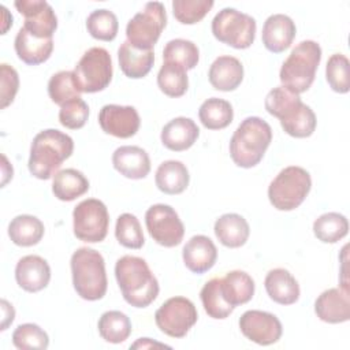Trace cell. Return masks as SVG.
I'll list each match as a JSON object with an SVG mask.
<instances>
[{"mask_svg": "<svg viewBox=\"0 0 350 350\" xmlns=\"http://www.w3.org/2000/svg\"><path fill=\"white\" fill-rule=\"evenodd\" d=\"M118 59L122 72L129 78L138 79L144 78L152 70L154 52L153 49H137L129 41H124L118 49Z\"/></svg>", "mask_w": 350, "mask_h": 350, "instance_id": "obj_26", "label": "cell"}, {"mask_svg": "<svg viewBox=\"0 0 350 350\" xmlns=\"http://www.w3.org/2000/svg\"><path fill=\"white\" fill-rule=\"evenodd\" d=\"M272 141L271 126L258 116H249L241 122L230 139V156L242 168L257 165Z\"/></svg>", "mask_w": 350, "mask_h": 350, "instance_id": "obj_4", "label": "cell"}, {"mask_svg": "<svg viewBox=\"0 0 350 350\" xmlns=\"http://www.w3.org/2000/svg\"><path fill=\"white\" fill-rule=\"evenodd\" d=\"M1 312H3V319H1V331L7 329V327L14 321L15 317V310L12 305L8 304V301L1 299Z\"/></svg>", "mask_w": 350, "mask_h": 350, "instance_id": "obj_46", "label": "cell"}, {"mask_svg": "<svg viewBox=\"0 0 350 350\" xmlns=\"http://www.w3.org/2000/svg\"><path fill=\"white\" fill-rule=\"evenodd\" d=\"M44 223L31 215H18L8 224V237L23 247L37 245L44 237Z\"/></svg>", "mask_w": 350, "mask_h": 350, "instance_id": "obj_31", "label": "cell"}, {"mask_svg": "<svg viewBox=\"0 0 350 350\" xmlns=\"http://www.w3.org/2000/svg\"><path fill=\"white\" fill-rule=\"evenodd\" d=\"M312 187L309 172L298 165L283 168L269 183L268 198L278 211H293L298 208Z\"/></svg>", "mask_w": 350, "mask_h": 350, "instance_id": "obj_7", "label": "cell"}, {"mask_svg": "<svg viewBox=\"0 0 350 350\" xmlns=\"http://www.w3.org/2000/svg\"><path fill=\"white\" fill-rule=\"evenodd\" d=\"M12 343L21 350H44L49 345V338L40 325L25 323L12 332Z\"/></svg>", "mask_w": 350, "mask_h": 350, "instance_id": "obj_41", "label": "cell"}, {"mask_svg": "<svg viewBox=\"0 0 350 350\" xmlns=\"http://www.w3.org/2000/svg\"><path fill=\"white\" fill-rule=\"evenodd\" d=\"M86 29L96 40L112 41L116 37L119 29L118 18L109 10H94L86 19Z\"/></svg>", "mask_w": 350, "mask_h": 350, "instance_id": "obj_38", "label": "cell"}, {"mask_svg": "<svg viewBox=\"0 0 350 350\" xmlns=\"http://www.w3.org/2000/svg\"><path fill=\"white\" fill-rule=\"evenodd\" d=\"M72 284L77 294L86 301L101 299L107 293V272L103 256L90 247H79L71 256Z\"/></svg>", "mask_w": 350, "mask_h": 350, "instance_id": "obj_5", "label": "cell"}, {"mask_svg": "<svg viewBox=\"0 0 350 350\" xmlns=\"http://www.w3.org/2000/svg\"><path fill=\"white\" fill-rule=\"evenodd\" d=\"M264 286L269 298L276 304L291 305L299 298V284L284 268L271 269L265 276Z\"/></svg>", "mask_w": 350, "mask_h": 350, "instance_id": "obj_25", "label": "cell"}, {"mask_svg": "<svg viewBox=\"0 0 350 350\" xmlns=\"http://www.w3.org/2000/svg\"><path fill=\"white\" fill-rule=\"evenodd\" d=\"M15 8L25 16L23 27L38 38H52L57 29L53 8L44 0H18Z\"/></svg>", "mask_w": 350, "mask_h": 350, "instance_id": "obj_15", "label": "cell"}, {"mask_svg": "<svg viewBox=\"0 0 350 350\" xmlns=\"http://www.w3.org/2000/svg\"><path fill=\"white\" fill-rule=\"evenodd\" d=\"M190 175L186 165L178 160L161 163L156 171L154 182L160 191L165 194H180L189 186Z\"/></svg>", "mask_w": 350, "mask_h": 350, "instance_id": "obj_28", "label": "cell"}, {"mask_svg": "<svg viewBox=\"0 0 350 350\" xmlns=\"http://www.w3.org/2000/svg\"><path fill=\"white\" fill-rule=\"evenodd\" d=\"M321 60V48L316 41L306 40L295 45L282 64L279 78L282 86L293 93L306 92L316 77Z\"/></svg>", "mask_w": 350, "mask_h": 350, "instance_id": "obj_6", "label": "cell"}, {"mask_svg": "<svg viewBox=\"0 0 350 350\" xmlns=\"http://www.w3.org/2000/svg\"><path fill=\"white\" fill-rule=\"evenodd\" d=\"M115 237L118 242L127 249H141L145 243L139 220L131 213H122L118 217Z\"/></svg>", "mask_w": 350, "mask_h": 350, "instance_id": "obj_40", "label": "cell"}, {"mask_svg": "<svg viewBox=\"0 0 350 350\" xmlns=\"http://www.w3.org/2000/svg\"><path fill=\"white\" fill-rule=\"evenodd\" d=\"M14 46L18 57L23 63L29 66H37L51 57L53 51V40L34 37L25 27H21L16 33Z\"/></svg>", "mask_w": 350, "mask_h": 350, "instance_id": "obj_23", "label": "cell"}, {"mask_svg": "<svg viewBox=\"0 0 350 350\" xmlns=\"http://www.w3.org/2000/svg\"><path fill=\"white\" fill-rule=\"evenodd\" d=\"M265 109L280 120L283 130L295 138L310 137L316 129V115L312 108L302 103L299 94L278 86L265 97Z\"/></svg>", "mask_w": 350, "mask_h": 350, "instance_id": "obj_1", "label": "cell"}, {"mask_svg": "<svg viewBox=\"0 0 350 350\" xmlns=\"http://www.w3.org/2000/svg\"><path fill=\"white\" fill-rule=\"evenodd\" d=\"M88 190L89 180L81 171L75 168H66L57 171L53 176L52 191L55 197L60 201H72L83 196Z\"/></svg>", "mask_w": 350, "mask_h": 350, "instance_id": "obj_30", "label": "cell"}, {"mask_svg": "<svg viewBox=\"0 0 350 350\" xmlns=\"http://www.w3.org/2000/svg\"><path fill=\"white\" fill-rule=\"evenodd\" d=\"M349 59L342 53H334L325 67V78L331 89L336 93H347L350 89Z\"/></svg>", "mask_w": 350, "mask_h": 350, "instance_id": "obj_42", "label": "cell"}, {"mask_svg": "<svg viewBox=\"0 0 350 350\" xmlns=\"http://www.w3.org/2000/svg\"><path fill=\"white\" fill-rule=\"evenodd\" d=\"M187 70L180 64L164 62L159 74H157V85L160 90L168 97H180L186 93L189 88Z\"/></svg>", "mask_w": 350, "mask_h": 350, "instance_id": "obj_35", "label": "cell"}, {"mask_svg": "<svg viewBox=\"0 0 350 350\" xmlns=\"http://www.w3.org/2000/svg\"><path fill=\"white\" fill-rule=\"evenodd\" d=\"M98 124L107 134L118 138H130L137 134L141 119L131 105L107 104L100 109Z\"/></svg>", "mask_w": 350, "mask_h": 350, "instance_id": "obj_16", "label": "cell"}, {"mask_svg": "<svg viewBox=\"0 0 350 350\" xmlns=\"http://www.w3.org/2000/svg\"><path fill=\"white\" fill-rule=\"evenodd\" d=\"M182 257L189 271L201 275L215 265L217 249L211 238L205 235H194L183 246Z\"/></svg>", "mask_w": 350, "mask_h": 350, "instance_id": "obj_20", "label": "cell"}, {"mask_svg": "<svg viewBox=\"0 0 350 350\" xmlns=\"http://www.w3.org/2000/svg\"><path fill=\"white\" fill-rule=\"evenodd\" d=\"M164 62L180 64L186 70H193L200 59V51L193 41L175 38L165 44L163 51Z\"/></svg>", "mask_w": 350, "mask_h": 350, "instance_id": "obj_37", "label": "cell"}, {"mask_svg": "<svg viewBox=\"0 0 350 350\" xmlns=\"http://www.w3.org/2000/svg\"><path fill=\"white\" fill-rule=\"evenodd\" d=\"M109 215L103 201L88 198L81 201L72 212L74 235L83 242L97 243L105 239Z\"/></svg>", "mask_w": 350, "mask_h": 350, "instance_id": "obj_11", "label": "cell"}, {"mask_svg": "<svg viewBox=\"0 0 350 350\" xmlns=\"http://www.w3.org/2000/svg\"><path fill=\"white\" fill-rule=\"evenodd\" d=\"M15 279L19 287L23 288L25 291H41L48 286L51 280L49 264L40 256H25L16 262Z\"/></svg>", "mask_w": 350, "mask_h": 350, "instance_id": "obj_18", "label": "cell"}, {"mask_svg": "<svg viewBox=\"0 0 350 350\" xmlns=\"http://www.w3.org/2000/svg\"><path fill=\"white\" fill-rule=\"evenodd\" d=\"M198 118L208 130H221L232 122L234 111L227 100L211 97L201 104Z\"/></svg>", "mask_w": 350, "mask_h": 350, "instance_id": "obj_32", "label": "cell"}, {"mask_svg": "<svg viewBox=\"0 0 350 350\" xmlns=\"http://www.w3.org/2000/svg\"><path fill=\"white\" fill-rule=\"evenodd\" d=\"M115 278L124 301L134 308H146L159 295V282L141 257H120L115 265Z\"/></svg>", "mask_w": 350, "mask_h": 350, "instance_id": "obj_2", "label": "cell"}, {"mask_svg": "<svg viewBox=\"0 0 350 350\" xmlns=\"http://www.w3.org/2000/svg\"><path fill=\"white\" fill-rule=\"evenodd\" d=\"M72 75L81 93L104 90L112 79V59L109 52L101 46L88 49L77 63Z\"/></svg>", "mask_w": 350, "mask_h": 350, "instance_id": "obj_8", "label": "cell"}, {"mask_svg": "<svg viewBox=\"0 0 350 350\" xmlns=\"http://www.w3.org/2000/svg\"><path fill=\"white\" fill-rule=\"evenodd\" d=\"M314 237L324 243H335L349 232L346 216L338 212H328L319 216L313 223Z\"/></svg>", "mask_w": 350, "mask_h": 350, "instance_id": "obj_34", "label": "cell"}, {"mask_svg": "<svg viewBox=\"0 0 350 350\" xmlns=\"http://www.w3.org/2000/svg\"><path fill=\"white\" fill-rule=\"evenodd\" d=\"M200 135V129L190 118L179 116L170 120L161 130V144L174 152H182L193 146Z\"/></svg>", "mask_w": 350, "mask_h": 350, "instance_id": "obj_22", "label": "cell"}, {"mask_svg": "<svg viewBox=\"0 0 350 350\" xmlns=\"http://www.w3.org/2000/svg\"><path fill=\"white\" fill-rule=\"evenodd\" d=\"M0 75H1V104L0 108H7L15 98V94L19 88V77L14 67L3 63L0 66Z\"/></svg>", "mask_w": 350, "mask_h": 350, "instance_id": "obj_45", "label": "cell"}, {"mask_svg": "<svg viewBox=\"0 0 350 350\" xmlns=\"http://www.w3.org/2000/svg\"><path fill=\"white\" fill-rule=\"evenodd\" d=\"M48 94L59 107L71 100L79 98L81 92L77 88L72 71H59L53 74L48 82Z\"/></svg>", "mask_w": 350, "mask_h": 350, "instance_id": "obj_39", "label": "cell"}, {"mask_svg": "<svg viewBox=\"0 0 350 350\" xmlns=\"http://www.w3.org/2000/svg\"><path fill=\"white\" fill-rule=\"evenodd\" d=\"M314 312L321 321L329 324L347 321L350 319L349 287L340 286L323 291L314 302Z\"/></svg>", "mask_w": 350, "mask_h": 350, "instance_id": "obj_17", "label": "cell"}, {"mask_svg": "<svg viewBox=\"0 0 350 350\" xmlns=\"http://www.w3.org/2000/svg\"><path fill=\"white\" fill-rule=\"evenodd\" d=\"M213 230L219 242L231 249L243 246L250 234L246 219L238 213L221 215L215 221Z\"/></svg>", "mask_w": 350, "mask_h": 350, "instance_id": "obj_27", "label": "cell"}, {"mask_svg": "<svg viewBox=\"0 0 350 350\" xmlns=\"http://www.w3.org/2000/svg\"><path fill=\"white\" fill-rule=\"evenodd\" d=\"M200 298L205 312L212 319H226L234 310V308L230 304H227L223 297L221 278H213L208 280L201 288Z\"/></svg>", "mask_w": 350, "mask_h": 350, "instance_id": "obj_36", "label": "cell"}, {"mask_svg": "<svg viewBox=\"0 0 350 350\" xmlns=\"http://www.w3.org/2000/svg\"><path fill=\"white\" fill-rule=\"evenodd\" d=\"M297 29L293 19L284 14H273L262 26V44L273 53L284 52L293 44Z\"/></svg>", "mask_w": 350, "mask_h": 350, "instance_id": "obj_19", "label": "cell"}, {"mask_svg": "<svg viewBox=\"0 0 350 350\" xmlns=\"http://www.w3.org/2000/svg\"><path fill=\"white\" fill-rule=\"evenodd\" d=\"M165 25L167 14L163 3L149 1L142 11L129 21L126 26L127 41L137 49H153Z\"/></svg>", "mask_w": 350, "mask_h": 350, "instance_id": "obj_9", "label": "cell"}, {"mask_svg": "<svg viewBox=\"0 0 350 350\" xmlns=\"http://www.w3.org/2000/svg\"><path fill=\"white\" fill-rule=\"evenodd\" d=\"M97 328L105 342L122 343L131 334V321L120 310H108L101 314Z\"/></svg>", "mask_w": 350, "mask_h": 350, "instance_id": "obj_33", "label": "cell"}, {"mask_svg": "<svg viewBox=\"0 0 350 350\" xmlns=\"http://www.w3.org/2000/svg\"><path fill=\"white\" fill-rule=\"evenodd\" d=\"M74 150V141L66 133L56 129L40 131L31 142L29 171L38 179H49L60 168Z\"/></svg>", "mask_w": 350, "mask_h": 350, "instance_id": "obj_3", "label": "cell"}, {"mask_svg": "<svg viewBox=\"0 0 350 350\" xmlns=\"http://www.w3.org/2000/svg\"><path fill=\"white\" fill-rule=\"evenodd\" d=\"M208 78L216 90H235L243 79V66L234 56H219L211 64Z\"/></svg>", "mask_w": 350, "mask_h": 350, "instance_id": "obj_24", "label": "cell"}, {"mask_svg": "<svg viewBox=\"0 0 350 350\" xmlns=\"http://www.w3.org/2000/svg\"><path fill=\"white\" fill-rule=\"evenodd\" d=\"M198 313L194 304L186 297L167 299L154 313L156 325L171 338H183L197 323Z\"/></svg>", "mask_w": 350, "mask_h": 350, "instance_id": "obj_12", "label": "cell"}, {"mask_svg": "<svg viewBox=\"0 0 350 350\" xmlns=\"http://www.w3.org/2000/svg\"><path fill=\"white\" fill-rule=\"evenodd\" d=\"M221 293L232 308L243 305L253 298L254 280L243 271H231L221 278Z\"/></svg>", "mask_w": 350, "mask_h": 350, "instance_id": "obj_29", "label": "cell"}, {"mask_svg": "<svg viewBox=\"0 0 350 350\" xmlns=\"http://www.w3.org/2000/svg\"><path fill=\"white\" fill-rule=\"evenodd\" d=\"M213 7L212 0H174L172 12L178 22L194 25L200 22Z\"/></svg>", "mask_w": 350, "mask_h": 350, "instance_id": "obj_43", "label": "cell"}, {"mask_svg": "<svg viewBox=\"0 0 350 350\" xmlns=\"http://www.w3.org/2000/svg\"><path fill=\"white\" fill-rule=\"evenodd\" d=\"M145 224L153 241L164 247L178 246L183 239L185 226L170 205H152L145 213Z\"/></svg>", "mask_w": 350, "mask_h": 350, "instance_id": "obj_13", "label": "cell"}, {"mask_svg": "<svg viewBox=\"0 0 350 350\" xmlns=\"http://www.w3.org/2000/svg\"><path fill=\"white\" fill-rule=\"evenodd\" d=\"M115 170L129 179H144L150 172V159L139 146H119L112 154Z\"/></svg>", "mask_w": 350, "mask_h": 350, "instance_id": "obj_21", "label": "cell"}, {"mask_svg": "<svg viewBox=\"0 0 350 350\" xmlns=\"http://www.w3.org/2000/svg\"><path fill=\"white\" fill-rule=\"evenodd\" d=\"M88 118H89V107L81 97L63 104L59 111L60 124L71 130H78L83 127Z\"/></svg>", "mask_w": 350, "mask_h": 350, "instance_id": "obj_44", "label": "cell"}, {"mask_svg": "<svg viewBox=\"0 0 350 350\" xmlns=\"http://www.w3.org/2000/svg\"><path fill=\"white\" fill-rule=\"evenodd\" d=\"M212 33L223 44L235 49H246L254 41L256 21L235 8H223L212 21Z\"/></svg>", "mask_w": 350, "mask_h": 350, "instance_id": "obj_10", "label": "cell"}, {"mask_svg": "<svg viewBox=\"0 0 350 350\" xmlns=\"http://www.w3.org/2000/svg\"><path fill=\"white\" fill-rule=\"evenodd\" d=\"M239 328L249 340L261 346L276 343L283 332L280 320L264 310H246L239 319Z\"/></svg>", "mask_w": 350, "mask_h": 350, "instance_id": "obj_14", "label": "cell"}]
</instances>
